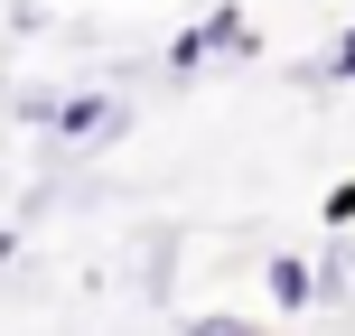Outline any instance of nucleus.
I'll use <instances>...</instances> for the list:
<instances>
[{
    "label": "nucleus",
    "mask_w": 355,
    "mask_h": 336,
    "mask_svg": "<svg viewBox=\"0 0 355 336\" xmlns=\"http://www.w3.org/2000/svg\"><path fill=\"white\" fill-rule=\"evenodd\" d=\"M300 85H355V19L327 37V56H309V66H300Z\"/></svg>",
    "instance_id": "20e7f679"
},
{
    "label": "nucleus",
    "mask_w": 355,
    "mask_h": 336,
    "mask_svg": "<svg viewBox=\"0 0 355 336\" xmlns=\"http://www.w3.org/2000/svg\"><path fill=\"white\" fill-rule=\"evenodd\" d=\"M271 308H281V318H309V308H318V271L300 262V252H271Z\"/></svg>",
    "instance_id": "7ed1b4c3"
},
{
    "label": "nucleus",
    "mask_w": 355,
    "mask_h": 336,
    "mask_svg": "<svg viewBox=\"0 0 355 336\" xmlns=\"http://www.w3.org/2000/svg\"><path fill=\"white\" fill-rule=\"evenodd\" d=\"M178 336H271L262 318H234V308H206V318H187Z\"/></svg>",
    "instance_id": "39448f33"
},
{
    "label": "nucleus",
    "mask_w": 355,
    "mask_h": 336,
    "mask_svg": "<svg viewBox=\"0 0 355 336\" xmlns=\"http://www.w3.org/2000/svg\"><path fill=\"white\" fill-rule=\"evenodd\" d=\"M243 56H262V28H252V10H243V0H215L206 19H187V28L168 37V56H159V66L187 85V75H206V66H243Z\"/></svg>",
    "instance_id": "f257e3e1"
},
{
    "label": "nucleus",
    "mask_w": 355,
    "mask_h": 336,
    "mask_svg": "<svg viewBox=\"0 0 355 336\" xmlns=\"http://www.w3.org/2000/svg\"><path fill=\"white\" fill-rule=\"evenodd\" d=\"M122 131H131V103L103 94V85L56 94V112H47V141H56V150H103V141H122Z\"/></svg>",
    "instance_id": "f03ea898"
},
{
    "label": "nucleus",
    "mask_w": 355,
    "mask_h": 336,
    "mask_svg": "<svg viewBox=\"0 0 355 336\" xmlns=\"http://www.w3.org/2000/svg\"><path fill=\"white\" fill-rule=\"evenodd\" d=\"M318 215H327V224H337V233H355V177H337V187L318 196Z\"/></svg>",
    "instance_id": "423d86ee"
}]
</instances>
